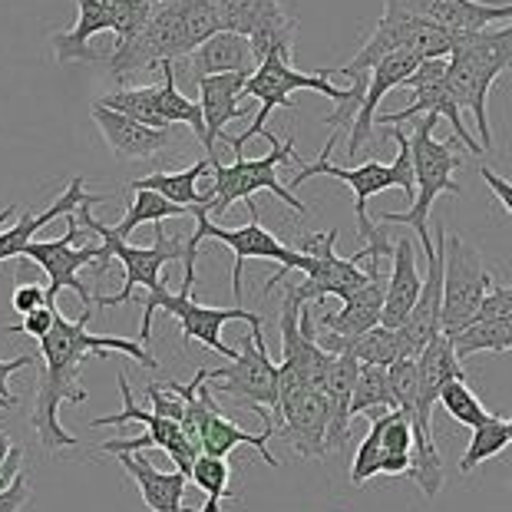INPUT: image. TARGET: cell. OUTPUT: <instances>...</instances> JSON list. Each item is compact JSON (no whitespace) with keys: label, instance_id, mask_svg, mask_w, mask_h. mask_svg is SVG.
<instances>
[{"label":"cell","instance_id":"484cf974","mask_svg":"<svg viewBox=\"0 0 512 512\" xmlns=\"http://www.w3.org/2000/svg\"><path fill=\"white\" fill-rule=\"evenodd\" d=\"M357 374H361V364L354 357L334 354V364L328 370V380H324L321 394L328 403V453L347 446L351 437V400H354V384Z\"/></svg>","mask_w":512,"mask_h":512},{"label":"cell","instance_id":"52a82bcc","mask_svg":"<svg viewBox=\"0 0 512 512\" xmlns=\"http://www.w3.org/2000/svg\"><path fill=\"white\" fill-rule=\"evenodd\" d=\"M390 136L397 139V159L394 162H364V166L344 169L334 166L331 159H314V162H301L298 172L291 179V189L301 182H308L314 176H331L351 185L354 192V215H357V232H361V242H367L370 235L377 232L374 219L367 215V202L374 199L377 192L384 189H403L407 199H417V176H413V152H410V136L403 129L390 126Z\"/></svg>","mask_w":512,"mask_h":512},{"label":"cell","instance_id":"681fc988","mask_svg":"<svg viewBox=\"0 0 512 512\" xmlns=\"http://www.w3.org/2000/svg\"><path fill=\"white\" fill-rule=\"evenodd\" d=\"M506 427H509V443H512V420H506Z\"/></svg>","mask_w":512,"mask_h":512},{"label":"cell","instance_id":"6da1fadb","mask_svg":"<svg viewBox=\"0 0 512 512\" xmlns=\"http://www.w3.org/2000/svg\"><path fill=\"white\" fill-rule=\"evenodd\" d=\"M93 308H83V314L76 321L63 318L57 311V321H53L50 334L40 341V357H43V377L37 387V400H34V413H30V423H34L40 446L47 453H60V450H80L73 433L60 423V407L63 403H83L86 390L80 387V374L83 364L90 357H110L116 354H129L139 367L156 370L159 361L152 357L143 344L126 341V337H113V334H93L90 328Z\"/></svg>","mask_w":512,"mask_h":512},{"label":"cell","instance_id":"d4e9b609","mask_svg":"<svg viewBox=\"0 0 512 512\" xmlns=\"http://www.w3.org/2000/svg\"><path fill=\"white\" fill-rule=\"evenodd\" d=\"M258 60L252 53V43L232 30H219L209 37L199 50L189 57V76L192 83L205 80V76H225V73H255Z\"/></svg>","mask_w":512,"mask_h":512},{"label":"cell","instance_id":"f6af8a7d","mask_svg":"<svg viewBox=\"0 0 512 512\" xmlns=\"http://www.w3.org/2000/svg\"><path fill=\"white\" fill-rule=\"evenodd\" d=\"M34 364H37V357H30V354H20V357H14V361H0V380L10 384V377H14L17 370H27Z\"/></svg>","mask_w":512,"mask_h":512},{"label":"cell","instance_id":"e0dca14e","mask_svg":"<svg viewBox=\"0 0 512 512\" xmlns=\"http://www.w3.org/2000/svg\"><path fill=\"white\" fill-rule=\"evenodd\" d=\"M384 7L403 10L450 34H470L496 24H512V4H483V0H384Z\"/></svg>","mask_w":512,"mask_h":512},{"label":"cell","instance_id":"d6a6232c","mask_svg":"<svg viewBox=\"0 0 512 512\" xmlns=\"http://www.w3.org/2000/svg\"><path fill=\"white\" fill-rule=\"evenodd\" d=\"M96 103L106 106V110H113V113H123L129 119H136V123H143V126L169 129V126H162V119H159V86L156 83L152 86H126V90L103 93Z\"/></svg>","mask_w":512,"mask_h":512},{"label":"cell","instance_id":"603a6c76","mask_svg":"<svg viewBox=\"0 0 512 512\" xmlns=\"http://www.w3.org/2000/svg\"><path fill=\"white\" fill-rule=\"evenodd\" d=\"M423 291V275L417 265V245L410 238H400L394 245V258H390V275H387V298H384V314L380 324L384 328H403Z\"/></svg>","mask_w":512,"mask_h":512},{"label":"cell","instance_id":"7bdbcfd3","mask_svg":"<svg viewBox=\"0 0 512 512\" xmlns=\"http://www.w3.org/2000/svg\"><path fill=\"white\" fill-rule=\"evenodd\" d=\"M10 308L17 314H30L37 308H47V288L43 285H20L14 291V298H10Z\"/></svg>","mask_w":512,"mask_h":512},{"label":"cell","instance_id":"e575fe53","mask_svg":"<svg viewBox=\"0 0 512 512\" xmlns=\"http://www.w3.org/2000/svg\"><path fill=\"white\" fill-rule=\"evenodd\" d=\"M192 483L205 493V506L199 512H222L225 499L238 503V493L228 489V483H232V466L225 460H215V456L202 453L192 466Z\"/></svg>","mask_w":512,"mask_h":512},{"label":"cell","instance_id":"5bb4252c","mask_svg":"<svg viewBox=\"0 0 512 512\" xmlns=\"http://www.w3.org/2000/svg\"><path fill=\"white\" fill-rule=\"evenodd\" d=\"M403 93L413 90V103L403 106L397 113H384L377 116L380 126H400V123H410L417 116H443L450 119L453 126V136L460 139V146L470 152V156H483V146L476 143L470 136V129L463 123V110L456 106L453 93H450V83H446V60H423L417 73L407 76V83L400 86Z\"/></svg>","mask_w":512,"mask_h":512},{"label":"cell","instance_id":"c3c4849f","mask_svg":"<svg viewBox=\"0 0 512 512\" xmlns=\"http://www.w3.org/2000/svg\"><path fill=\"white\" fill-rule=\"evenodd\" d=\"M14 215H17V205H7V209H0V232L7 228V222H14Z\"/></svg>","mask_w":512,"mask_h":512},{"label":"cell","instance_id":"836d02e7","mask_svg":"<svg viewBox=\"0 0 512 512\" xmlns=\"http://www.w3.org/2000/svg\"><path fill=\"white\" fill-rule=\"evenodd\" d=\"M185 215H192V212L182 209V205H176V202L162 199L159 192L139 189V192H133V205H129V212L123 215V222L113 225V232L119 238H129L139 225H146V222L156 225V222H166V219H185Z\"/></svg>","mask_w":512,"mask_h":512},{"label":"cell","instance_id":"8fae6325","mask_svg":"<svg viewBox=\"0 0 512 512\" xmlns=\"http://www.w3.org/2000/svg\"><path fill=\"white\" fill-rule=\"evenodd\" d=\"M496 288L493 271L463 235H446L443 245V334L456 337L476 321L479 308Z\"/></svg>","mask_w":512,"mask_h":512},{"label":"cell","instance_id":"2e32d148","mask_svg":"<svg viewBox=\"0 0 512 512\" xmlns=\"http://www.w3.org/2000/svg\"><path fill=\"white\" fill-rule=\"evenodd\" d=\"M278 433L301 460H324L328 456V403L321 390L304 387L281 397Z\"/></svg>","mask_w":512,"mask_h":512},{"label":"cell","instance_id":"f1b7e54d","mask_svg":"<svg viewBox=\"0 0 512 512\" xmlns=\"http://www.w3.org/2000/svg\"><path fill=\"white\" fill-rule=\"evenodd\" d=\"M275 433H278L275 427H265L261 433H248V430L238 427V423L228 420L219 407L202 427V453L215 456V460H228V453H232L235 446H255V450L261 453V460H265L268 466H281L278 456L268 450V440L275 437Z\"/></svg>","mask_w":512,"mask_h":512},{"label":"cell","instance_id":"d6986e66","mask_svg":"<svg viewBox=\"0 0 512 512\" xmlns=\"http://www.w3.org/2000/svg\"><path fill=\"white\" fill-rule=\"evenodd\" d=\"M252 73H225V76H205L195 86H199V106H202V119H205V143L202 149L209 152V162L215 159V143L225 139V126L232 119H245L248 110L242 106L245 100V83Z\"/></svg>","mask_w":512,"mask_h":512},{"label":"cell","instance_id":"4dcf8cb0","mask_svg":"<svg viewBox=\"0 0 512 512\" xmlns=\"http://www.w3.org/2000/svg\"><path fill=\"white\" fill-rule=\"evenodd\" d=\"M400 410L394 387H390V374L387 367H374V364H361V374H357L354 384V400H351V417H380V413Z\"/></svg>","mask_w":512,"mask_h":512},{"label":"cell","instance_id":"83f0119b","mask_svg":"<svg viewBox=\"0 0 512 512\" xmlns=\"http://www.w3.org/2000/svg\"><path fill=\"white\" fill-rule=\"evenodd\" d=\"M83 185H86V179L76 176L67 185V192L57 195V199L50 202L47 212H40V215L24 212V219H20L17 225H7L4 232H0V261H10V258L24 255V248L34 242V235L40 232L43 225H50L53 219H70V215H76V209L90 199V192H86Z\"/></svg>","mask_w":512,"mask_h":512},{"label":"cell","instance_id":"ba28073f","mask_svg":"<svg viewBox=\"0 0 512 512\" xmlns=\"http://www.w3.org/2000/svg\"><path fill=\"white\" fill-rule=\"evenodd\" d=\"M271 152L261 159H245V156H235L232 166H222V162H212V189L205 192V199L212 202L209 209V219H222V215L232 209L235 202H248L252 195L258 192H271L275 199H281L294 209L298 215H308L311 209L304 205L301 199H294V192L288 185H281L278 179V169L285 162H298V152H294V139L288 136L281 143L278 136H268Z\"/></svg>","mask_w":512,"mask_h":512},{"label":"cell","instance_id":"b9f144b4","mask_svg":"<svg viewBox=\"0 0 512 512\" xmlns=\"http://www.w3.org/2000/svg\"><path fill=\"white\" fill-rule=\"evenodd\" d=\"M30 496H34V486H30L27 470H20L14 476V483L0 493V512H24V506L30 503Z\"/></svg>","mask_w":512,"mask_h":512},{"label":"cell","instance_id":"1f68e13d","mask_svg":"<svg viewBox=\"0 0 512 512\" xmlns=\"http://www.w3.org/2000/svg\"><path fill=\"white\" fill-rule=\"evenodd\" d=\"M453 347L460 361H470L473 354H512V318L473 321L463 334L453 337Z\"/></svg>","mask_w":512,"mask_h":512},{"label":"cell","instance_id":"ffe728a7","mask_svg":"<svg viewBox=\"0 0 512 512\" xmlns=\"http://www.w3.org/2000/svg\"><path fill=\"white\" fill-rule=\"evenodd\" d=\"M420 57L413 53H394V57L380 60L374 70H370V83H367V96H364V106L357 110L354 116V126H351V136H347V156H357L364 149V143L374 139V129H377V110H380V100L397 90V86L407 83V76L417 73L420 67Z\"/></svg>","mask_w":512,"mask_h":512},{"label":"cell","instance_id":"cb8c5ba5","mask_svg":"<svg viewBox=\"0 0 512 512\" xmlns=\"http://www.w3.org/2000/svg\"><path fill=\"white\" fill-rule=\"evenodd\" d=\"M116 456H119V466L129 473V479H133L139 489V496H143V503L152 512H199V509L182 506L185 489L192 483L185 473H179V470L162 473L139 453H116Z\"/></svg>","mask_w":512,"mask_h":512},{"label":"cell","instance_id":"30bf717a","mask_svg":"<svg viewBox=\"0 0 512 512\" xmlns=\"http://www.w3.org/2000/svg\"><path fill=\"white\" fill-rule=\"evenodd\" d=\"M146 308H143V324H139V341H149V334H152V314H156L159 308L172 314V318L179 321V328H182V341L185 344H192V341H199L205 344L209 351L215 354H222L228 357V361H235L238 351L235 347H228L222 341V328L228 321H245L248 328H261V314L255 311H245V308H209V304H199L192 298V288H185L182 291H169L166 288V281H162L159 288H152L146 291Z\"/></svg>","mask_w":512,"mask_h":512},{"label":"cell","instance_id":"ab89813d","mask_svg":"<svg viewBox=\"0 0 512 512\" xmlns=\"http://www.w3.org/2000/svg\"><path fill=\"white\" fill-rule=\"evenodd\" d=\"M374 476H380V430H377V423L370 420V433L364 437V443L357 446V456L351 463V483L367 486Z\"/></svg>","mask_w":512,"mask_h":512},{"label":"cell","instance_id":"44dd1931","mask_svg":"<svg viewBox=\"0 0 512 512\" xmlns=\"http://www.w3.org/2000/svg\"><path fill=\"white\" fill-rule=\"evenodd\" d=\"M93 119H96V126H100L106 146H110L113 156L123 159V162L152 159L172 143V129L143 126V123H136V119H129L123 113L106 110V106H100V103H93Z\"/></svg>","mask_w":512,"mask_h":512},{"label":"cell","instance_id":"7c38bea8","mask_svg":"<svg viewBox=\"0 0 512 512\" xmlns=\"http://www.w3.org/2000/svg\"><path fill=\"white\" fill-rule=\"evenodd\" d=\"M337 235H341L337 228H331V232L298 235V252H301L298 271L304 275V281H298V285H288V291H285L298 304L324 301L328 294L347 301L370 281V268L364 271L357 258L337 255Z\"/></svg>","mask_w":512,"mask_h":512},{"label":"cell","instance_id":"9a60e30c","mask_svg":"<svg viewBox=\"0 0 512 512\" xmlns=\"http://www.w3.org/2000/svg\"><path fill=\"white\" fill-rule=\"evenodd\" d=\"M80 232H83V225L70 215L63 238H57V242H30L24 248V255H20V258L37 261V265L47 271V278H50L47 281V308H57L60 291H76V298L83 301V308H96L90 288H86L76 275H80V268L96 265V261H100V245L76 248V238H80Z\"/></svg>","mask_w":512,"mask_h":512},{"label":"cell","instance_id":"7402d4cb","mask_svg":"<svg viewBox=\"0 0 512 512\" xmlns=\"http://www.w3.org/2000/svg\"><path fill=\"white\" fill-rule=\"evenodd\" d=\"M106 30L113 34V14L106 0H76V24L50 37L53 57H57L60 67H67V63H100L103 53H96L90 40L96 34H106Z\"/></svg>","mask_w":512,"mask_h":512},{"label":"cell","instance_id":"8d00e7d4","mask_svg":"<svg viewBox=\"0 0 512 512\" xmlns=\"http://www.w3.org/2000/svg\"><path fill=\"white\" fill-rule=\"evenodd\" d=\"M440 407L450 413L456 423H463V427H479V423L489 420V410L479 403V397L470 390V380H453V384L443 387L440 394Z\"/></svg>","mask_w":512,"mask_h":512},{"label":"cell","instance_id":"60d3db41","mask_svg":"<svg viewBox=\"0 0 512 512\" xmlns=\"http://www.w3.org/2000/svg\"><path fill=\"white\" fill-rule=\"evenodd\" d=\"M53 321H57V308H37L24 314V321L20 324H7V328H0L4 334H27V337H37V341H43V337L50 334Z\"/></svg>","mask_w":512,"mask_h":512},{"label":"cell","instance_id":"3957f363","mask_svg":"<svg viewBox=\"0 0 512 512\" xmlns=\"http://www.w3.org/2000/svg\"><path fill=\"white\" fill-rule=\"evenodd\" d=\"M512 67V24L456 34L450 60H446V83L460 110L473 113L476 129L483 136V149H493V123H489V90Z\"/></svg>","mask_w":512,"mask_h":512},{"label":"cell","instance_id":"d590c367","mask_svg":"<svg viewBox=\"0 0 512 512\" xmlns=\"http://www.w3.org/2000/svg\"><path fill=\"white\" fill-rule=\"evenodd\" d=\"M509 446V427L506 420H499L496 413H489L486 423H479L470 437V446L460 456V476H470L473 470H479L486 460H493Z\"/></svg>","mask_w":512,"mask_h":512},{"label":"cell","instance_id":"74e56055","mask_svg":"<svg viewBox=\"0 0 512 512\" xmlns=\"http://www.w3.org/2000/svg\"><path fill=\"white\" fill-rule=\"evenodd\" d=\"M159 4H162V0H106V7H110V14H113L116 43L133 40L139 30H143L152 20V14H156Z\"/></svg>","mask_w":512,"mask_h":512},{"label":"cell","instance_id":"4316f807","mask_svg":"<svg viewBox=\"0 0 512 512\" xmlns=\"http://www.w3.org/2000/svg\"><path fill=\"white\" fill-rule=\"evenodd\" d=\"M318 344L328 354H344V357H354L357 364H374V367H390V364H397L400 357H410L400 331L384 328V324H377V328H370L357 337H337L328 331H318Z\"/></svg>","mask_w":512,"mask_h":512},{"label":"cell","instance_id":"f35d334b","mask_svg":"<svg viewBox=\"0 0 512 512\" xmlns=\"http://www.w3.org/2000/svg\"><path fill=\"white\" fill-rule=\"evenodd\" d=\"M271 4V0H219V14H222V30L248 37V30L258 20V14Z\"/></svg>","mask_w":512,"mask_h":512},{"label":"cell","instance_id":"7a4b0ae2","mask_svg":"<svg viewBox=\"0 0 512 512\" xmlns=\"http://www.w3.org/2000/svg\"><path fill=\"white\" fill-rule=\"evenodd\" d=\"M219 30V0H162L152 20L133 40L116 43L106 67H110L113 80H129L136 73H156L166 63L192 57Z\"/></svg>","mask_w":512,"mask_h":512},{"label":"cell","instance_id":"bcb514c9","mask_svg":"<svg viewBox=\"0 0 512 512\" xmlns=\"http://www.w3.org/2000/svg\"><path fill=\"white\" fill-rule=\"evenodd\" d=\"M14 407H17L14 390H10V384H4V380H0V410H14Z\"/></svg>","mask_w":512,"mask_h":512},{"label":"cell","instance_id":"277c9868","mask_svg":"<svg viewBox=\"0 0 512 512\" xmlns=\"http://www.w3.org/2000/svg\"><path fill=\"white\" fill-rule=\"evenodd\" d=\"M103 195H90L80 209H76L73 219L83 225V232H93L100 235V261H96V271L93 278H103L106 271H110V261H123L126 268V285L119 288L116 294H100V298H93V304H103V308H119V304H126L133 298L136 288H159L162 285V268L169 265V261H185V238L182 235H166V228L162 222H156V245L152 248H136L129 245L126 238H119L113 232V225H103L93 219V205H100Z\"/></svg>","mask_w":512,"mask_h":512},{"label":"cell","instance_id":"5b68a950","mask_svg":"<svg viewBox=\"0 0 512 512\" xmlns=\"http://www.w3.org/2000/svg\"><path fill=\"white\" fill-rule=\"evenodd\" d=\"M248 212H252V222L242 225V228H222L209 219V209H195L192 219H195V232L185 238V278L182 285L192 288L195 285V258H199V248L205 238H215V242H222L225 248H232L235 255V268H232V291H235V304H242V271H245V261L248 258H265V261H278V271L268 278L265 285V294L275 291L278 285H285L288 281V271H298L301 265V252L298 248H288L281 245L275 235L268 232L265 225L258 219V205L255 199H248Z\"/></svg>","mask_w":512,"mask_h":512},{"label":"cell","instance_id":"ee69618b","mask_svg":"<svg viewBox=\"0 0 512 512\" xmlns=\"http://www.w3.org/2000/svg\"><path fill=\"white\" fill-rule=\"evenodd\" d=\"M479 176H483V182L489 185V189H493V195L499 199V205H503V209L512 215V182L509 179H503V176H496L493 169H479Z\"/></svg>","mask_w":512,"mask_h":512},{"label":"cell","instance_id":"4fadbf2b","mask_svg":"<svg viewBox=\"0 0 512 512\" xmlns=\"http://www.w3.org/2000/svg\"><path fill=\"white\" fill-rule=\"evenodd\" d=\"M116 384H119V394H123V410L119 413H110V417H96L90 420L93 430L100 427H123V423L136 420L143 423L146 433L143 437H129V440H106L103 443V453H139V450H149V446H156V450L169 453V460L176 463V470L185 473L192 479V466L199 460V450L189 443V437L182 433V427L176 420H166V417H156V413L149 410H139L133 403V390H129V380H126V370H119L116 374Z\"/></svg>","mask_w":512,"mask_h":512},{"label":"cell","instance_id":"f546056e","mask_svg":"<svg viewBox=\"0 0 512 512\" xmlns=\"http://www.w3.org/2000/svg\"><path fill=\"white\" fill-rule=\"evenodd\" d=\"M209 169H212V162L209 159H199L195 166L182 169V172H152V176L133 179V182L126 185V189L129 192H139V189L159 192L162 199L176 202V205H182V209H189V212H195V209H212V202L205 199V192L195 189L202 176H209Z\"/></svg>","mask_w":512,"mask_h":512},{"label":"cell","instance_id":"7dc6e473","mask_svg":"<svg viewBox=\"0 0 512 512\" xmlns=\"http://www.w3.org/2000/svg\"><path fill=\"white\" fill-rule=\"evenodd\" d=\"M10 453H14V440H10L7 433H0V470H4V463L10 460Z\"/></svg>","mask_w":512,"mask_h":512},{"label":"cell","instance_id":"8992f818","mask_svg":"<svg viewBox=\"0 0 512 512\" xmlns=\"http://www.w3.org/2000/svg\"><path fill=\"white\" fill-rule=\"evenodd\" d=\"M440 119L437 116H423L410 126V152H413V176H417V199L407 205V212H384L377 222L387 225H410L417 232L423 255L433 258L437 245L430 238V209L437 202V195L450 192V195H463V185L453 179L456 166H460V152H456L453 139H433V129H437Z\"/></svg>","mask_w":512,"mask_h":512},{"label":"cell","instance_id":"9c48e42d","mask_svg":"<svg viewBox=\"0 0 512 512\" xmlns=\"http://www.w3.org/2000/svg\"><path fill=\"white\" fill-rule=\"evenodd\" d=\"M205 380H209L215 394H228L235 403L258 413L265 420V427L278 430V413H281L278 364L268 357L261 328H252L242 337V347H238V357L232 364L205 370Z\"/></svg>","mask_w":512,"mask_h":512},{"label":"cell","instance_id":"ac0fdd59","mask_svg":"<svg viewBox=\"0 0 512 512\" xmlns=\"http://www.w3.org/2000/svg\"><path fill=\"white\" fill-rule=\"evenodd\" d=\"M443 245H446V228H437V252L427 258V275H423V291L417 304H413L410 318L400 331L403 344H407L410 357H420L433 337L443 334Z\"/></svg>","mask_w":512,"mask_h":512}]
</instances>
